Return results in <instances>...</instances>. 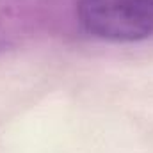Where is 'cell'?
<instances>
[{"instance_id": "cell-1", "label": "cell", "mask_w": 153, "mask_h": 153, "mask_svg": "<svg viewBox=\"0 0 153 153\" xmlns=\"http://www.w3.org/2000/svg\"><path fill=\"white\" fill-rule=\"evenodd\" d=\"M84 30L112 43H135L153 36V0H76Z\"/></svg>"}]
</instances>
